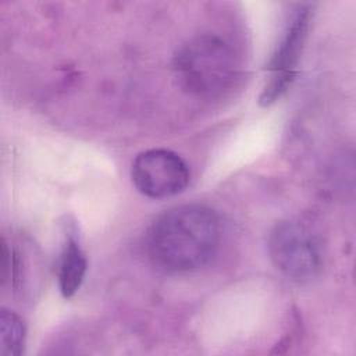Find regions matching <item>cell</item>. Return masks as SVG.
Returning <instances> with one entry per match:
<instances>
[{"instance_id": "obj_7", "label": "cell", "mask_w": 356, "mask_h": 356, "mask_svg": "<svg viewBox=\"0 0 356 356\" xmlns=\"http://www.w3.org/2000/svg\"><path fill=\"white\" fill-rule=\"evenodd\" d=\"M25 324L22 318L8 309L0 312V355L18 356L25 348Z\"/></svg>"}, {"instance_id": "obj_4", "label": "cell", "mask_w": 356, "mask_h": 356, "mask_svg": "<svg viewBox=\"0 0 356 356\" xmlns=\"http://www.w3.org/2000/svg\"><path fill=\"white\" fill-rule=\"evenodd\" d=\"M312 19V8L299 7L289 19L281 42L278 43L268 63L270 78L259 97L261 106H270L277 102L292 85L298 75L299 63Z\"/></svg>"}, {"instance_id": "obj_2", "label": "cell", "mask_w": 356, "mask_h": 356, "mask_svg": "<svg viewBox=\"0 0 356 356\" xmlns=\"http://www.w3.org/2000/svg\"><path fill=\"white\" fill-rule=\"evenodd\" d=\"M172 67L178 85L189 95L214 97L238 78L239 64L232 47L216 35H199L182 44Z\"/></svg>"}, {"instance_id": "obj_5", "label": "cell", "mask_w": 356, "mask_h": 356, "mask_svg": "<svg viewBox=\"0 0 356 356\" xmlns=\"http://www.w3.org/2000/svg\"><path fill=\"white\" fill-rule=\"evenodd\" d=\"M132 182L136 189L152 199H164L181 193L189 182L186 163L167 149H150L132 161Z\"/></svg>"}, {"instance_id": "obj_3", "label": "cell", "mask_w": 356, "mask_h": 356, "mask_svg": "<svg viewBox=\"0 0 356 356\" xmlns=\"http://www.w3.org/2000/svg\"><path fill=\"white\" fill-rule=\"evenodd\" d=\"M268 253L274 266L288 278L303 282L314 278L323 264L316 234L296 220L278 222L268 236Z\"/></svg>"}, {"instance_id": "obj_1", "label": "cell", "mask_w": 356, "mask_h": 356, "mask_svg": "<svg viewBox=\"0 0 356 356\" xmlns=\"http://www.w3.org/2000/svg\"><path fill=\"white\" fill-rule=\"evenodd\" d=\"M220 222L202 204H181L160 214L147 232V253L167 273H188L203 267L216 253Z\"/></svg>"}, {"instance_id": "obj_6", "label": "cell", "mask_w": 356, "mask_h": 356, "mask_svg": "<svg viewBox=\"0 0 356 356\" xmlns=\"http://www.w3.org/2000/svg\"><path fill=\"white\" fill-rule=\"evenodd\" d=\"M86 257L74 238H68L58 261V288L64 298H71L79 289L86 274Z\"/></svg>"}]
</instances>
